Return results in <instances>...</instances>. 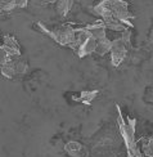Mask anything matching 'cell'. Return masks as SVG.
Instances as JSON below:
<instances>
[{
    "instance_id": "5",
    "label": "cell",
    "mask_w": 153,
    "mask_h": 157,
    "mask_svg": "<svg viewBox=\"0 0 153 157\" xmlns=\"http://www.w3.org/2000/svg\"><path fill=\"white\" fill-rule=\"evenodd\" d=\"M129 47H130V32L129 31L122 32L121 37H118L112 41L111 58H112V64H113L115 67L120 66V64L122 63V61L126 58Z\"/></svg>"
},
{
    "instance_id": "3",
    "label": "cell",
    "mask_w": 153,
    "mask_h": 157,
    "mask_svg": "<svg viewBox=\"0 0 153 157\" xmlns=\"http://www.w3.org/2000/svg\"><path fill=\"white\" fill-rule=\"evenodd\" d=\"M41 31L48 36H50L53 40H55L58 44L63 45V47H70L71 49L74 48V45L76 43V35H77V29L71 27L68 25L63 26H57V27H46V26L40 25Z\"/></svg>"
},
{
    "instance_id": "1",
    "label": "cell",
    "mask_w": 153,
    "mask_h": 157,
    "mask_svg": "<svg viewBox=\"0 0 153 157\" xmlns=\"http://www.w3.org/2000/svg\"><path fill=\"white\" fill-rule=\"evenodd\" d=\"M94 12L102 17V22L107 29L125 32L128 27H132L131 19L134 18L129 12V5L122 0H104L99 3Z\"/></svg>"
},
{
    "instance_id": "11",
    "label": "cell",
    "mask_w": 153,
    "mask_h": 157,
    "mask_svg": "<svg viewBox=\"0 0 153 157\" xmlns=\"http://www.w3.org/2000/svg\"><path fill=\"white\" fill-rule=\"evenodd\" d=\"M35 3H39V4H52V3H57L58 0H32Z\"/></svg>"
},
{
    "instance_id": "8",
    "label": "cell",
    "mask_w": 153,
    "mask_h": 157,
    "mask_svg": "<svg viewBox=\"0 0 153 157\" xmlns=\"http://www.w3.org/2000/svg\"><path fill=\"white\" fill-rule=\"evenodd\" d=\"M29 4V0H2V10L9 12L14 8H25Z\"/></svg>"
},
{
    "instance_id": "12",
    "label": "cell",
    "mask_w": 153,
    "mask_h": 157,
    "mask_svg": "<svg viewBox=\"0 0 153 157\" xmlns=\"http://www.w3.org/2000/svg\"><path fill=\"white\" fill-rule=\"evenodd\" d=\"M149 43H151V45H152V48H153V30H152V32H151V35H149Z\"/></svg>"
},
{
    "instance_id": "2",
    "label": "cell",
    "mask_w": 153,
    "mask_h": 157,
    "mask_svg": "<svg viewBox=\"0 0 153 157\" xmlns=\"http://www.w3.org/2000/svg\"><path fill=\"white\" fill-rule=\"evenodd\" d=\"M118 126L120 133L126 144V157H144V153L139 149L135 140V120L124 119L121 111L118 109Z\"/></svg>"
},
{
    "instance_id": "9",
    "label": "cell",
    "mask_w": 153,
    "mask_h": 157,
    "mask_svg": "<svg viewBox=\"0 0 153 157\" xmlns=\"http://www.w3.org/2000/svg\"><path fill=\"white\" fill-rule=\"evenodd\" d=\"M74 0H58L57 2V12L59 16H67V13L71 10Z\"/></svg>"
},
{
    "instance_id": "10",
    "label": "cell",
    "mask_w": 153,
    "mask_h": 157,
    "mask_svg": "<svg viewBox=\"0 0 153 157\" xmlns=\"http://www.w3.org/2000/svg\"><path fill=\"white\" fill-rule=\"evenodd\" d=\"M97 95V91H82L81 93V98L84 103H91V101L94 99V97Z\"/></svg>"
},
{
    "instance_id": "4",
    "label": "cell",
    "mask_w": 153,
    "mask_h": 157,
    "mask_svg": "<svg viewBox=\"0 0 153 157\" xmlns=\"http://www.w3.org/2000/svg\"><path fill=\"white\" fill-rule=\"evenodd\" d=\"M27 64L22 56H8L2 52V74L6 78H13L18 75H23Z\"/></svg>"
},
{
    "instance_id": "13",
    "label": "cell",
    "mask_w": 153,
    "mask_h": 157,
    "mask_svg": "<svg viewBox=\"0 0 153 157\" xmlns=\"http://www.w3.org/2000/svg\"><path fill=\"white\" fill-rule=\"evenodd\" d=\"M149 157H153V155H152V156H149Z\"/></svg>"
},
{
    "instance_id": "7",
    "label": "cell",
    "mask_w": 153,
    "mask_h": 157,
    "mask_svg": "<svg viewBox=\"0 0 153 157\" xmlns=\"http://www.w3.org/2000/svg\"><path fill=\"white\" fill-rule=\"evenodd\" d=\"M64 149L71 157H89L86 148L78 142H68Z\"/></svg>"
},
{
    "instance_id": "6",
    "label": "cell",
    "mask_w": 153,
    "mask_h": 157,
    "mask_svg": "<svg viewBox=\"0 0 153 157\" xmlns=\"http://www.w3.org/2000/svg\"><path fill=\"white\" fill-rule=\"evenodd\" d=\"M2 52L8 56H22L21 54V49L14 36H4L3 39V44H2Z\"/></svg>"
}]
</instances>
